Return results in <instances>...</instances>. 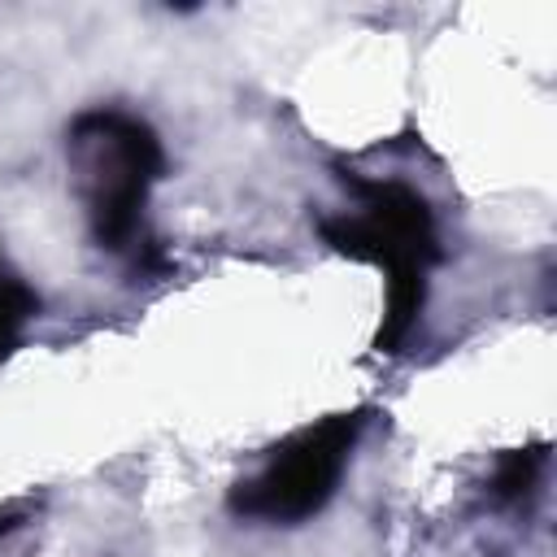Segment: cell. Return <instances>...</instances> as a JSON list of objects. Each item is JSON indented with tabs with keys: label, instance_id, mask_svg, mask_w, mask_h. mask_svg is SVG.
<instances>
[{
	"label": "cell",
	"instance_id": "4",
	"mask_svg": "<svg viewBox=\"0 0 557 557\" xmlns=\"http://www.w3.org/2000/svg\"><path fill=\"white\" fill-rule=\"evenodd\" d=\"M35 313H39L35 287L22 274H13L9 265H0V357H9L17 348V339L26 335Z\"/></svg>",
	"mask_w": 557,
	"mask_h": 557
},
{
	"label": "cell",
	"instance_id": "1",
	"mask_svg": "<svg viewBox=\"0 0 557 557\" xmlns=\"http://www.w3.org/2000/svg\"><path fill=\"white\" fill-rule=\"evenodd\" d=\"M352 209L322 218V235L335 252L370 261L387 274V305H383V331L379 348H396L413 318L422 313L426 296V270L440 257L435 218L431 205L392 178H357L348 174Z\"/></svg>",
	"mask_w": 557,
	"mask_h": 557
},
{
	"label": "cell",
	"instance_id": "3",
	"mask_svg": "<svg viewBox=\"0 0 557 557\" xmlns=\"http://www.w3.org/2000/svg\"><path fill=\"white\" fill-rule=\"evenodd\" d=\"M361 426V413H331L287 435L278 448H270L257 474L231 487V513L261 527H296L313 518L335 496Z\"/></svg>",
	"mask_w": 557,
	"mask_h": 557
},
{
	"label": "cell",
	"instance_id": "2",
	"mask_svg": "<svg viewBox=\"0 0 557 557\" xmlns=\"http://www.w3.org/2000/svg\"><path fill=\"white\" fill-rule=\"evenodd\" d=\"M70 183L100 248L126 252L144 231V205L165 170L161 139L126 109H87L65 131Z\"/></svg>",
	"mask_w": 557,
	"mask_h": 557
}]
</instances>
